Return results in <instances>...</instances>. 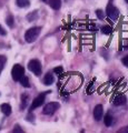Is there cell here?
Instances as JSON below:
<instances>
[{
	"label": "cell",
	"instance_id": "obj_24",
	"mask_svg": "<svg viewBox=\"0 0 128 133\" xmlns=\"http://www.w3.org/2000/svg\"><path fill=\"white\" fill-rule=\"evenodd\" d=\"M121 61H123V63H124V65H126V66H128V56H126V57H124Z\"/></svg>",
	"mask_w": 128,
	"mask_h": 133
},
{
	"label": "cell",
	"instance_id": "obj_27",
	"mask_svg": "<svg viewBox=\"0 0 128 133\" xmlns=\"http://www.w3.org/2000/svg\"><path fill=\"white\" fill-rule=\"evenodd\" d=\"M41 1H45V2H47V1H48V0H41Z\"/></svg>",
	"mask_w": 128,
	"mask_h": 133
},
{
	"label": "cell",
	"instance_id": "obj_28",
	"mask_svg": "<svg viewBox=\"0 0 128 133\" xmlns=\"http://www.w3.org/2000/svg\"><path fill=\"white\" fill-rule=\"evenodd\" d=\"M125 1H126V2H127V3H128V0H125Z\"/></svg>",
	"mask_w": 128,
	"mask_h": 133
},
{
	"label": "cell",
	"instance_id": "obj_18",
	"mask_svg": "<svg viewBox=\"0 0 128 133\" xmlns=\"http://www.w3.org/2000/svg\"><path fill=\"white\" fill-rule=\"evenodd\" d=\"M6 62H7V58L5 56H0V71L5 68Z\"/></svg>",
	"mask_w": 128,
	"mask_h": 133
},
{
	"label": "cell",
	"instance_id": "obj_4",
	"mask_svg": "<svg viewBox=\"0 0 128 133\" xmlns=\"http://www.w3.org/2000/svg\"><path fill=\"white\" fill-rule=\"evenodd\" d=\"M11 76L12 79L15 81H19L23 76H25V69L22 65L20 64H15L12 66V70H11Z\"/></svg>",
	"mask_w": 128,
	"mask_h": 133
},
{
	"label": "cell",
	"instance_id": "obj_6",
	"mask_svg": "<svg viewBox=\"0 0 128 133\" xmlns=\"http://www.w3.org/2000/svg\"><path fill=\"white\" fill-rule=\"evenodd\" d=\"M59 103L58 102H50V103H47L46 105H45L44 110H42V113L46 114V115H51L53 114L55 112L59 109Z\"/></svg>",
	"mask_w": 128,
	"mask_h": 133
},
{
	"label": "cell",
	"instance_id": "obj_2",
	"mask_svg": "<svg viewBox=\"0 0 128 133\" xmlns=\"http://www.w3.org/2000/svg\"><path fill=\"white\" fill-rule=\"evenodd\" d=\"M106 15L108 16V18L110 20H113V21H116V20L118 19V17H119V10L113 5V0H109L108 5H107Z\"/></svg>",
	"mask_w": 128,
	"mask_h": 133
},
{
	"label": "cell",
	"instance_id": "obj_19",
	"mask_svg": "<svg viewBox=\"0 0 128 133\" xmlns=\"http://www.w3.org/2000/svg\"><path fill=\"white\" fill-rule=\"evenodd\" d=\"M6 22H7V24L10 28H12V27H14V17H12L11 15H9L7 17V19H6Z\"/></svg>",
	"mask_w": 128,
	"mask_h": 133
},
{
	"label": "cell",
	"instance_id": "obj_8",
	"mask_svg": "<svg viewBox=\"0 0 128 133\" xmlns=\"http://www.w3.org/2000/svg\"><path fill=\"white\" fill-rule=\"evenodd\" d=\"M126 102H127V98H126L124 94L117 95V97L114 99V101H113L114 105H116V107H120V105L126 104Z\"/></svg>",
	"mask_w": 128,
	"mask_h": 133
},
{
	"label": "cell",
	"instance_id": "obj_3",
	"mask_svg": "<svg viewBox=\"0 0 128 133\" xmlns=\"http://www.w3.org/2000/svg\"><path fill=\"white\" fill-rule=\"evenodd\" d=\"M28 69H29L34 74H36V76H40L41 71H42L40 61L37 60V59H34V60L29 61V63H28Z\"/></svg>",
	"mask_w": 128,
	"mask_h": 133
},
{
	"label": "cell",
	"instance_id": "obj_29",
	"mask_svg": "<svg viewBox=\"0 0 128 133\" xmlns=\"http://www.w3.org/2000/svg\"><path fill=\"white\" fill-rule=\"evenodd\" d=\"M0 72H1V71H0Z\"/></svg>",
	"mask_w": 128,
	"mask_h": 133
},
{
	"label": "cell",
	"instance_id": "obj_11",
	"mask_svg": "<svg viewBox=\"0 0 128 133\" xmlns=\"http://www.w3.org/2000/svg\"><path fill=\"white\" fill-rule=\"evenodd\" d=\"M47 2H48V5L55 10H59L61 7V0H48Z\"/></svg>",
	"mask_w": 128,
	"mask_h": 133
},
{
	"label": "cell",
	"instance_id": "obj_1",
	"mask_svg": "<svg viewBox=\"0 0 128 133\" xmlns=\"http://www.w3.org/2000/svg\"><path fill=\"white\" fill-rule=\"evenodd\" d=\"M40 32H41V27H32L26 31V33H25V39H26L28 43H32L37 40V38H38L40 35Z\"/></svg>",
	"mask_w": 128,
	"mask_h": 133
},
{
	"label": "cell",
	"instance_id": "obj_16",
	"mask_svg": "<svg viewBox=\"0 0 128 133\" xmlns=\"http://www.w3.org/2000/svg\"><path fill=\"white\" fill-rule=\"evenodd\" d=\"M27 19H28V21H29V22L35 21L36 19H38V12H37V11L31 12V14H29L27 16Z\"/></svg>",
	"mask_w": 128,
	"mask_h": 133
},
{
	"label": "cell",
	"instance_id": "obj_23",
	"mask_svg": "<svg viewBox=\"0 0 128 133\" xmlns=\"http://www.w3.org/2000/svg\"><path fill=\"white\" fill-rule=\"evenodd\" d=\"M93 85H94V80L90 82V84H89V87H88V90H87V93L88 94H92L93 92H92V90H93Z\"/></svg>",
	"mask_w": 128,
	"mask_h": 133
},
{
	"label": "cell",
	"instance_id": "obj_12",
	"mask_svg": "<svg viewBox=\"0 0 128 133\" xmlns=\"http://www.w3.org/2000/svg\"><path fill=\"white\" fill-rule=\"evenodd\" d=\"M104 123H105L106 127L113 125V123H114V116L111 115L110 113H107V114L105 115V118H104Z\"/></svg>",
	"mask_w": 128,
	"mask_h": 133
},
{
	"label": "cell",
	"instance_id": "obj_13",
	"mask_svg": "<svg viewBox=\"0 0 128 133\" xmlns=\"http://www.w3.org/2000/svg\"><path fill=\"white\" fill-rule=\"evenodd\" d=\"M28 101H29V95L28 94H21V104H20V109L23 110L27 107Z\"/></svg>",
	"mask_w": 128,
	"mask_h": 133
},
{
	"label": "cell",
	"instance_id": "obj_17",
	"mask_svg": "<svg viewBox=\"0 0 128 133\" xmlns=\"http://www.w3.org/2000/svg\"><path fill=\"white\" fill-rule=\"evenodd\" d=\"M101 32L104 33V35H110L111 32H113V29H111V27L110 26H104L101 28Z\"/></svg>",
	"mask_w": 128,
	"mask_h": 133
},
{
	"label": "cell",
	"instance_id": "obj_26",
	"mask_svg": "<svg viewBox=\"0 0 128 133\" xmlns=\"http://www.w3.org/2000/svg\"><path fill=\"white\" fill-rule=\"evenodd\" d=\"M119 132H126V133H128V125H127L125 129H123V130H120Z\"/></svg>",
	"mask_w": 128,
	"mask_h": 133
},
{
	"label": "cell",
	"instance_id": "obj_20",
	"mask_svg": "<svg viewBox=\"0 0 128 133\" xmlns=\"http://www.w3.org/2000/svg\"><path fill=\"white\" fill-rule=\"evenodd\" d=\"M96 16L98 17V19H100V20H104V19H105V17H106L105 12L102 11V10H100V9H98V10L96 11Z\"/></svg>",
	"mask_w": 128,
	"mask_h": 133
},
{
	"label": "cell",
	"instance_id": "obj_10",
	"mask_svg": "<svg viewBox=\"0 0 128 133\" xmlns=\"http://www.w3.org/2000/svg\"><path fill=\"white\" fill-rule=\"evenodd\" d=\"M0 109H1V112L5 115H10L11 114V111H12V109H11V107H10V104H8V103H2L1 105H0Z\"/></svg>",
	"mask_w": 128,
	"mask_h": 133
},
{
	"label": "cell",
	"instance_id": "obj_5",
	"mask_svg": "<svg viewBox=\"0 0 128 133\" xmlns=\"http://www.w3.org/2000/svg\"><path fill=\"white\" fill-rule=\"evenodd\" d=\"M48 93H50V91H47V92H45V93H40L38 97L35 98V100L32 101L31 105H30V112H31L32 110L37 109V108H39L41 104H44L45 99H46V94H48Z\"/></svg>",
	"mask_w": 128,
	"mask_h": 133
},
{
	"label": "cell",
	"instance_id": "obj_21",
	"mask_svg": "<svg viewBox=\"0 0 128 133\" xmlns=\"http://www.w3.org/2000/svg\"><path fill=\"white\" fill-rule=\"evenodd\" d=\"M63 72H64V68H63V66H56V68L53 69V73L58 74V76H59V74H61Z\"/></svg>",
	"mask_w": 128,
	"mask_h": 133
},
{
	"label": "cell",
	"instance_id": "obj_22",
	"mask_svg": "<svg viewBox=\"0 0 128 133\" xmlns=\"http://www.w3.org/2000/svg\"><path fill=\"white\" fill-rule=\"evenodd\" d=\"M12 132L14 133H17V132H23V130L21 128H20L19 125H15V128H14V130H12Z\"/></svg>",
	"mask_w": 128,
	"mask_h": 133
},
{
	"label": "cell",
	"instance_id": "obj_7",
	"mask_svg": "<svg viewBox=\"0 0 128 133\" xmlns=\"http://www.w3.org/2000/svg\"><path fill=\"white\" fill-rule=\"evenodd\" d=\"M94 119L96 121H100L101 118H102V114H104V109H102V105L101 104H97L94 109Z\"/></svg>",
	"mask_w": 128,
	"mask_h": 133
},
{
	"label": "cell",
	"instance_id": "obj_9",
	"mask_svg": "<svg viewBox=\"0 0 128 133\" xmlns=\"http://www.w3.org/2000/svg\"><path fill=\"white\" fill-rule=\"evenodd\" d=\"M53 81H55V78H53V74L51 72L46 73V76L44 78V84L45 85H51Z\"/></svg>",
	"mask_w": 128,
	"mask_h": 133
},
{
	"label": "cell",
	"instance_id": "obj_25",
	"mask_svg": "<svg viewBox=\"0 0 128 133\" xmlns=\"http://www.w3.org/2000/svg\"><path fill=\"white\" fill-rule=\"evenodd\" d=\"M0 35H2V36H5V35H6V31L3 30L1 26H0Z\"/></svg>",
	"mask_w": 128,
	"mask_h": 133
},
{
	"label": "cell",
	"instance_id": "obj_15",
	"mask_svg": "<svg viewBox=\"0 0 128 133\" xmlns=\"http://www.w3.org/2000/svg\"><path fill=\"white\" fill-rule=\"evenodd\" d=\"M30 5L29 0H17V6L20 8H26Z\"/></svg>",
	"mask_w": 128,
	"mask_h": 133
},
{
	"label": "cell",
	"instance_id": "obj_14",
	"mask_svg": "<svg viewBox=\"0 0 128 133\" xmlns=\"http://www.w3.org/2000/svg\"><path fill=\"white\" fill-rule=\"evenodd\" d=\"M19 81H20V83H21V85L25 87V88H30V83H29V79H28V77L23 76Z\"/></svg>",
	"mask_w": 128,
	"mask_h": 133
}]
</instances>
